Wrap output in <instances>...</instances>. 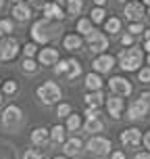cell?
Wrapping results in <instances>:
<instances>
[{
    "mask_svg": "<svg viewBox=\"0 0 150 159\" xmlns=\"http://www.w3.org/2000/svg\"><path fill=\"white\" fill-rule=\"evenodd\" d=\"M0 159H6V157H4V155H0Z\"/></svg>",
    "mask_w": 150,
    "mask_h": 159,
    "instance_id": "obj_53",
    "label": "cell"
},
{
    "mask_svg": "<svg viewBox=\"0 0 150 159\" xmlns=\"http://www.w3.org/2000/svg\"><path fill=\"white\" fill-rule=\"evenodd\" d=\"M81 75V65H79L77 59H67V71H65V78L67 80H75Z\"/></svg>",
    "mask_w": 150,
    "mask_h": 159,
    "instance_id": "obj_21",
    "label": "cell"
},
{
    "mask_svg": "<svg viewBox=\"0 0 150 159\" xmlns=\"http://www.w3.org/2000/svg\"><path fill=\"white\" fill-rule=\"evenodd\" d=\"M144 48H146V50L150 52V40H146V42H144Z\"/></svg>",
    "mask_w": 150,
    "mask_h": 159,
    "instance_id": "obj_46",
    "label": "cell"
},
{
    "mask_svg": "<svg viewBox=\"0 0 150 159\" xmlns=\"http://www.w3.org/2000/svg\"><path fill=\"white\" fill-rule=\"evenodd\" d=\"M94 4H96V7H104V4H106V0H94Z\"/></svg>",
    "mask_w": 150,
    "mask_h": 159,
    "instance_id": "obj_44",
    "label": "cell"
},
{
    "mask_svg": "<svg viewBox=\"0 0 150 159\" xmlns=\"http://www.w3.org/2000/svg\"><path fill=\"white\" fill-rule=\"evenodd\" d=\"M142 98H146V101L150 103V92H142Z\"/></svg>",
    "mask_w": 150,
    "mask_h": 159,
    "instance_id": "obj_45",
    "label": "cell"
},
{
    "mask_svg": "<svg viewBox=\"0 0 150 159\" xmlns=\"http://www.w3.org/2000/svg\"><path fill=\"white\" fill-rule=\"evenodd\" d=\"M56 115H58V117H69V115H71V105L69 103H58Z\"/></svg>",
    "mask_w": 150,
    "mask_h": 159,
    "instance_id": "obj_34",
    "label": "cell"
},
{
    "mask_svg": "<svg viewBox=\"0 0 150 159\" xmlns=\"http://www.w3.org/2000/svg\"><path fill=\"white\" fill-rule=\"evenodd\" d=\"M2 101H4V98H2V92H0V105H2Z\"/></svg>",
    "mask_w": 150,
    "mask_h": 159,
    "instance_id": "obj_50",
    "label": "cell"
},
{
    "mask_svg": "<svg viewBox=\"0 0 150 159\" xmlns=\"http://www.w3.org/2000/svg\"><path fill=\"white\" fill-rule=\"evenodd\" d=\"M84 130L86 132H102L104 130V124H102V119H98V117H94V119H86V124H84Z\"/></svg>",
    "mask_w": 150,
    "mask_h": 159,
    "instance_id": "obj_25",
    "label": "cell"
},
{
    "mask_svg": "<svg viewBox=\"0 0 150 159\" xmlns=\"http://www.w3.org/2000/svg\"><path fill=\"white\" fill-rule=\"evenodd\" d=\"M19 52H21V46H19L17 38L6 36L0 40V61H13Z\"/></svg>",
    "mask_w": 150,
    "mask_h": 159,
    "instance_id": "obj_4",
    "label": "cell"
},
{
    "mask_svg": "<svg viewBox=\"0 0 150 159\" xmlns=\"http://www.w3.org/2000/svg\"><path fill=\"white\" fill-rule=\"evenodd\" d=\"M142 61H144V52H142V48H138V46H129V48L119 52V67L123 71H135V69H140Z\"/></svg>",
    "mask_w": 150,
    "mask_h": 159,
    "instance_id": "obj_1",
    "label": "cell"
},
{
    "mask_svg": "<svg viewBox=\"0 0 150 159\" xmlns=\"http://www.w3.org/2000/svg\"><path fill=\"white\" fill-rule=\"evenodd\" d=\"M111 159H125V153H123V151H113Z\"/></svg>",
    "mask_w": 150,
    "mask_h": 159,
    "instance_id": "obj_42",
    "label": "cell"
},
{
    "mask_svg": "<svg viewBox=\"0 0 150 159\" xmlns=\"http://www.w3.org/2000/svg\"><path fill=\"white\" fill-rule=\"evenodd\" d=\"M13 32V19H0V36L6 38Z\"/></svg>",
    "mask_w": 150,
    "mask_h": 159,
    "instance_id": "obj_33",
    "label": "cell"
},
{
    "mask_svg": "<svg viewBox=\"0 0 150 159\" xmlns=\"http://www.w3.org/2000/svg\"><path fill=\"white\" fill-rule=\"evenodd\" d=\"M148 65H150V55H148Z\"/></svg>",
    "mask_w": 150,
    "mask_h": 159,
    "instance_id": "obj_54",
    "label": "cell"
},
{
    "mask_svg": "<svg viewBox=\"0 0 150 159\" xmlns=\"http://www.w3.org/2000/svg\"><path fill=\"white\" fill-rule=\"evenodd\" d=\"M77 32H79V36H90V34L94 32V23L90 21V19H86V17H81V19H77Z\"/></svg>",
    "mask_w": 150,
    "mask_h": 159,
    "instance_id": "obj_23",
    "label": "cell"
},
{
    "mask_svg": "<svg viewBox=\"0 0 150 159\" xmlns=\"http://www.w3.org/2000/svg\"><path fill=\"white\" fill-rule=\"evenodd\" d=\"M54 69V73L56 75H65V71H67V59H63V61H58V63L52 67Z\"/></svg>",
    "mask_w": 150,
    "mask_h": 159,
    "instance_id": "obj_36",
    "label": "cell"
},
{
    "mask_svg": "<svg viewBox=\"0 0 150 159\" xmlns=\"http://www.w3.org/2000/svg\"><path fill=\"white\" fill-rule=\"evenodd\" d=\"M32 143L36 147L48 144L50 143V130H46V128H36V130H32Z\"/></svg>",
    "mask_w": 150,
    "mask_h": 159,
    "instance_id": "obj_17",
    "label": "cell"
},
{
    "mask_svg": "<svg viewBox=\"0 0 150 159\" xmlns=\"http://www.w3.org/2000/svg\"><path fill=\"white\" fill-rule=\"evenodd\" d=\"M102 103H104L102 90H96V92H88L86 94V107L88 109H100Z\"/></svg>",
    "mask_w": 150,
    "mask_h": 159,
    "instance_id": "obj_19",
    "label": "cell"
},
{
    "mask_svg": "<svg viewBox=\"0 0 150 159\" xmlns=\"http://www.w3.org/2000/svg\"><path fill=\"white\" fill-rule=\"evenodd\" d=\"M121 143L125 144V147L135 149L138 144L142 143V132L138 128H127V130H123V134H121Z\"/></svg>",
    "mask_w": 150,
    "mask_h": 159,
    "instance_id": "obj_14",
    "label": "cell"
},
{
    "mask_svg": "<svg viewBox=\"0 0 150 159\" xmlns=\"http://www.w3.org/2000/svg\"><path fill=\"white\" fill-rule=\"evenodd\" d=\"M32 11L33 8L29 7L27 2H19V4H13L11 15H13V19H17V21H27V19L32 17Z\"/></svg>",
    "mask_w": 150,
    "mask_h": 159,
    "instance_id": "obj_16",
    "label": "cell"
},
{
    "mask_svg": "<svg viewBox=\"0 0 150 159\" xmlns=\"http://www.w3.org/2000/svg\"><path fill=\"white\" fill-rule=\"evenodd\" d=\"M86 88L90 92H96V90H102V78L98 73H88L86 75Z\"/></svg>",
    "mask_w": 150,
    "mask_h": 159,
    "instance_id": "obj_22",
    "label": "cell"
},
{
    "mask_svg": "<svg viewBox=\"0 0 150 159\" xmlns=\"http://www.w3.org/2000/svg\"><path fill=\"white\" fill-rule=\"evenodd\" d=\"M109 88H111V92L115 96H129L131 94V84H129V80L121 78V75H115V78L109 80Z\"/></svg>",
    "mask_w": 150,
    "mask_h": 159,
    "instance_id": "obj_9",
    "label": "cell"
},
{
    "mask_svg": "<svg viewBox=\"0 0 150 159\" xmlns=\"http://www.w3.org/2000/svg\"><path fill=\"white\" fill-rule=\"evenodd\" d=\"M148 15H150V8H148Z\"/></svg>",
    "mask_w": 150,
    "mask_h": 159,
    "instance_id": "obj_56",
    "label": "cell"
},
{
    "mask_svg": "<svg viewBox=\"0 0 150 159\" xmlns=\"http://www.w3.org/2000/svg\"><path fill=\"white\" fill-rule=\"evenodd\" d=\"M0 86H2V80H0Z\"/></svg>",
    "mask_w": 150,
    "mask_h": 159,
    "instance_id": "obj_55",
    "label": "cell"
},
{
    "mask_svg": "<svg viewBox=\"0 0 150 159\" xmlns=\"http://www.w3.org/2000/svg\"><path fill=\"white\" fill-rule=\"evenodd\" d=\"M21 119H23V111H21L19 105H8V107H4V111H2V126L4 128L19 126Z\"/></svg>",
    "mask_w": 150,
    "mask_h": 159,
    "instance_id": "obj_7",
    "label": "cell"
},
{
    "mask_svg": "<svg viewBox=\"0 0 150 159\" xmlns=\"http://www.w3.org/2000/svg\"><path fill=\"white\" fill-rule=\"evenodd\" d=\"M21 50H23V55H25V59H33V57L38 55V44H36V42H27V44H25L23 48H21Z\"/></svg>",
    "mask_w": 150,
    "mask_h": 159,
    "instance_id": "obj_32",
    "label": "cell"
},
{
    "mask_svg": "<svg viewBox=\"0 0 150 159\" xmlns=\"http://www.w3.org/2000/svg\"><path fill=\"white\" fill-rule=\"evenodd\" d=\"M42 13H44V19L46 21H61L65 17V11L61 4H56L54 0H48V4L42 8Z\"/></svg>",
    "mask_w": 150,
    "mask_h": 159,
    "instance_id": "obj_13",
    "label": "cell"
},
{
    "mask_svg": "<svg viewBox=\"0 0 150 159\" xmlns=\"http://www.w3.org/2000/svg\"><path fill=\"white\" fill-rule=\"evenodd\" d=\"M144 2H146V4H148V7H150V0H144Z\"/></svg>",
    "mask_w": 150,
    "mask_h": 159,
    "instance_id": "obj_52",
    "label": "cell"
},
{
    "mask_svg": "<svg viewBox=\"0 0 150 159\" xmlns=\"http://www.w3.org/2000/svg\"><path fill=\"white\" fill-rule=\"evenodd\" d=\"M90 21H92V23H102V21H106V11H104V7H94L92 8Z\"/></svg>",
    "mask_w": 150,
    "mask_h": 159,
    "instance_id": "obj_29",
    "label": "cell"
},
{
    "mask_svg": "<svg viewBox=\"0 0 150 159\" xmlns=\"http://www.w3.org/2000/svg\"><path fill=\"white\" fill-rule=\"evenodd\" d=\"M13 2H15V4H19V2H23V0H13Z\"/></svg>",
    "mask_w": 150,
    "mask_h": 159,
    "instance_id": "obj_51",
    "label": "cell"
},
{
    "mask_svg": "<svg viewBox=\"0 0 150 159\" xmlns=\"http://www.w3.org/2000/svg\"><path fill=\"white\" fill-rule=\"evenodd\" d=\"M81 126H84V124H81V115H79V113H71V115L67 117V124H65V128H67L69 132H75V130H79Z\"/></svg>",
    "mask_w": 150,
    "mask_h": 159,
    "instance_id": "obj_27",
    "label": "cell"
},
{
    "mask_svg": "<svg viewBox=\"0 0 150 159\" xmlns=\"http://www.w3.org/2000/svg\"><path fill=\"white\" fill-rule=\"evenodd\" d=\"M142 143H144V147H146V149H148V153H150V130L142 136Z\"/></svg>",
    "mask_w": 150,
    "mask_h": 159,
    "instance_id": "obj_41",
    "label": "cell"
},
{
    "mask_svg": "<svg viewBox=\"0 0 150 159\" xmlns=\"http://www.w3.org/2000/svg\"><path fill=\"white\" fill-rule=\"evenodd\" d=\"M134 36H131V34H125V36H123V38H121V42H123V46H127V48H129V46H131V44H134Z\"/></svg>",
    "mask_w": 150,
    "mask_h": 159,
    "instance_id": "obj_40",
    "label": "cell"
},
{
    "mask_svg": "<svg viewBox=\"0 0 150 159\" xmlns=\"http://www.w3.org/2000/svg\"><path fill=\"white\" fill-rule=\"evenodd\" d=\"M81 44H84V38L79 36V34H67L63 38V46L67 48V50H79L81 48Z\"/></svg>",
    "mask_w": 150,
    "mask_h": 159,
    "instance_id": "obj_20",
    "label": "cell"
},
{
    "mask_svg": "<svg viewBox=\"0 0 150 159\" xmlns=\"http://www.w3.org/2000/svg\"><path fill=\"white\" fill-rule=\"evenodd\" d=\"M148 111H150V103L146 101V98H135V101H131V105L127 107V117L129 119H144L146 115H148Z\"/></svg>",
    "mask_w": 150,
    "mask_h": 159,
    "instance_id": "obj_8",
    "label": "cell"
},
{
    "mask_svg": "<svg viewBox=\"0 0 150 159\" xmlns=\"http://www.w3.org/2000/svg\"><path fill=\"white\" fill-rule=\"evenodd\" d=\"M65 132H67V128L61 126V124L52 126L50 128V140L52 143H65Z\"/></svg>",
    "mask_w": 150,
    "mask_h": 159,
    "instance_id": "obj_24",
    "label": "cell"
},
{
    "mask_svg": "<svg viewBox=\"0 0 150 159\" xmlns=\"http://www.w3.org/2000/svg\"><path fill=\"white\" fill-rule=\"evenodd\" d=\"M134 159H150V153L148 151H144V153H138Z\"/></svg>",
    "mask_w": 150,
    "mask_h": 159,
    "instance_id": "obj_43",
    "label": "cell"
},
{
    "mask_svg": "<svg viewBox=\"0 0 150 159\" xmlns=\"http://www.w3.org/2000/svg\"><path fill=\"white\" fill-rule=\"evenodd\" d=\"M138 80L144 82V84H148L150 82V67H142V69L138 71Z\"/></svg>",
    "mask_w": 150,
    "mask_h": 159,
    "instance_id": "obj_35",
    "label": "cell"
},
{
    "mask_svg": "<svg viewBox=\"0 0 150 159\" xmlns=\"http://www.w3.org/2000/svg\"><path fill=\"white\" fill-rule=\"evenodd\" d=\"M17 90H19V84L15 80H4L2 82V94L11 96V94H17Z\"/></svg>",
    "mask_w": 150,
    "mask_h": 159,
    "instance_id": "obj_30",
    "label": "cell"
},
{
    "mask_svg": "<svg viewBox=\"0 0 150 159\" xmlns=\"http://www.w3.org/2000/svg\"><path fill=\"white\" fill-rule=\"evenodd\" d=\"M36 94L44 105H56L61 101V96H63V90H61V86L56 82H44V84L38 86Z\"/></svg>",
    "mask_w": 150,
    "mask_h": 159,
    "instance_id": "obj_2",
    "label": "cell"
},
{
    "mask_svg": "<svg viewBox=\"0 0 150 159\" xmlns=\"http://www.w3.org/2000/svg\"><path fill=\"white\" fill-rule=\"evenodd\" d=\"M2 7H4V0H0V11H2Z\"/></svg>",
    "mask_w": 150,
    "mask_h": 159,
    "instance_id": "obj_49",
    "label": "cell"
},
{
    "mask_svg": "<svg viewBox=\"0 0 150 159\" xmlns=\"http://www.w3.org/2000/svg\"><path fill=\"white\" fill-rule=\"evenodd\" d=\"M115 63H117V59L113 55H98L94 59V63H92V67H94V73H109L115 67Z\"/></svg>",
    "mask_w": 150,
    "mask_h": 159,
    "instance_id": "obj_12",
    "label": "cell"
},
{
    "mask_svg": "<svg viewBox=\"0 0 150 159\" xmlns=\"http://www.w3.org/2000/svg\"><path fill=\"white\" fill-rule=\"evenodd\" d=\"M21 69H23L25 73H36L40 69V65H38L36 59H23V61H21Z\"/></svg>",
    "mask_w": 150,
    "mask_h": 159,
    "instance_id": "obj_31",
    "label": "cell"
},
{
    "mask_svg": "<svg viewBox=\"0 0 150 159\" xmlns=\"http://www.w3.org/2000/svg\"><path fill=\"white\" fill-rule=\"evenodd\" d=\"M123 15H125L131 23H140V21H142V17L146 15V11H144V4H142V2L131 0V2H127V4H125Z\"/></svg>",
    "mask_w": 150,
    "mask_h": 159,
    "instance_id": "obj_11",
    "label": "cell"
},
{
    "mask_svg": "<svg viewBox=\"0 0 150 159\" xmlns=\"http://www.w3.org/2000/svg\"><path fill=\"white\" fill-rule=\"evenodd\" d=\"M29 34H32V38H33L36 44H48L50 38H52V23L46 21V19H38V21L32 25Z\"/></svg>",
    "mask_w": 150,
    "mask_h": 159,
    "instance_id": "obj_3",
    "label": "cell"
},
{
    "mask_svg": "<svg viewBox=\"0 0 150 159\" xmlns=\"http://www.w3.org/2000/svg\"><path fill=\"white\" fill-rule=\"evenodd\" d=\"M65 7H67V15L69 17H75L81 13V8H84V2L81 0H67L65 2Z\"/></svg>",
    "mask_w": 150,
    "mask_h": 159,
    "instance_id": "obj_28",
    "label": "cell"
},
{
    "mask_svg": "<svg viewBox=\"0 0 150 159\" xmlns=\"http://www.w3.org/2000/svg\"><path fill=\"white\" fill-rule=\"evenodd\" d=\"M88 42V48L92 50V52H98V55H104V50L109 48V38H106V34L98 32V30H94V32L90 34L86 38Z\"/></svg>",
    "mask_w": 150,
    "mask_h": 159,
    "instance_id": "obj_6",
    "label": "cell"
},
{
    "mask_svg": "<svg viewBox=\"0 0 150 159\" xmlns=\"http://www.w3.org/2000/svg\"><path fill=\"white\" fill-rule=\"evenodd\" d=\"M52 159H69V157H65V155H58V157H52Z\"/></svg>",
    "mask_w": 150,
    "mask_h": 159,
    "instance_id": "obj_48",
    "label": "cell"
},
{
    "mask_svg": "<svg viewBox=\"0 0 150 159\" xmlns=\"http://www.w3.org/2000/svg\"><path fill=\"white\" fill-rule=\"evenodd\" d=\"M123 98L121 96H109L106 98V109H109V113H111V117H115V119H119L121 117V113H123Z\"/></svg>",
    "mask_w": 150,
    "mask_h": 159,
    "instance_id": "obj_15",
    "label": "cell"
},
{
    "mask_svg": "<svg viewBox=\"0 0 150 159\" xmlns=\"http://www.w3.org/2000/svg\"><path fill=\"white\" fill-rule=\"evenodd\" d=\"M144 38H146V40H150V30H146V32H144Z\"/></svg>",
    "mask_w": 150,
    "mask_h": 159,
    "instance_id": "obj_47",
    "label": "cell"
},
{
    "mask_svg": "<svg viewBox=\"0 0 150 159\" xmlns=\"http://www.w3.org/2000/svg\"><path fill=\"white\" fill-rule=\"evenodd\" d=\"M111 140L109 138H104V136H92L90 140H88L86 149L92 155H98V157H102V155H109L111 153Z\"/></svg>",
    "mask_w": 150,
    "mask_h": 159,
    "instance_id": "obj_5",
    "label": "cell"
},
{
    "mask_svg": "<svg viewBox=\"0 0 150 159\" xmlns=\"http://www.w3.org/2000/svg\"><path fill=\"white\" fill-rule=\"evenodd\" d=\"M121 2H125V0H121Z\"/></svg>",
    "mask_w": 150,
    "mask_h": 159,
    "instance_id": "obj_57",
    "label": "cell"
},
{
    "mask_svg": "<svg viewBox=\"0 0 150 159\" xmlns=\"http://www.w3.org/2000/svg\"><path fill=\"white\" fill-rule=\"evenodd\" d=\"M81 147H84L81 138H69V140H65V143H63L65 157H73V155H77V153L81 151Z\"/></svg>",
    "mask_w": 150,
    "mask_h": 159,
    "instance_id": "obj_18",
    "label": "cell"
},
{
    "mask_svg": "<svg viewBox=\"0 0 150 159\" xmlns=\"http://www.w3.org/2000/svg\"><path fill=\"white\" fill-rule=\"evenodd\" d=\"M23 159H42V153H40L38 149H27V151L23 153Z\"/></svg>",
    "mask_w": 150,
    "mask_h": 159,
    "instance_id": "obj_37",
    "label": "cell"
},
{
    "mask_svg": "<svg viewBox=\"0 0 150 159\" xmlns=\"http://www.w3.org/2000/svg\"><path fill=\"white\" fill-rule=\"evenodd\" d=\"M104 32L119 34L121 32V19H119V17H109V19L104 21Z\"/></svg>",
    "mask_w": 150,
    "mask_h": 159,
    "instance_id": "obj_26",
    "label": "cell"
},
{
    "mask_svg": "<svg viewBox=\"0 0 150 159\" xmlns=\"http://www.w3.org/2000/svg\"><path fill=\"white\" fill-rule=\"evenodd\" d=\"M144 32V25L142 23H129V34H131V36H140V34Z\"/></svg>",
    "mask_w": 150,
    "mask_h": 159,
    "instance_id": "obj_38",
    "label": "cell"
},
{
    "mask_svg": "<svg viewBox=\"0 0 150 159\" xmlns=\"http://www.w3.org/2000/svg\"><path fill=\"white\" fill-rule=\"evenodd\" d=\"M27 4H29L32 8H44L48 4V0H29Z\"/></svg>",
    "mask_w": 150,
    "mask_h": 159,
    "instance_id": "obj_39",
    "label": "cell"
},
{
    "mask_svg": "<svg viewBox=\"0 0 150 159\" xmlns=\"http://www.w3.org/2000/svg\"><path fill=\"white\" fill-rule=\"evenodd\" d=\"M61 59H58V50L52 46L46 48H40L38 50V65L40 67H54Z\"/></svg>",
    "mask_w": 150,
    "mask_h": 159,
    "instance_id": "obj_10",
    "label": "cell"
}]
</instances>
